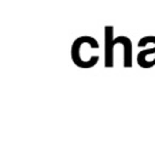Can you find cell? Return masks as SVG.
<instances>
[{
  "instance_id": "obj_1",
  "label": "cell",
  "mask_w": 155,
  "mask_h": 155,
  "mask_svg": "<svg viewBox=\"0 0 155 155\" xmlns=\"http://www.w3.org/2000/svg\"><path fill=\"white\" fill-rule=\"evenodd\" d=\"M115 30L113 25L104 27V67H114L115 47L121 46L122 48V65L125 68H131L133 65V45L128 36L119 35L115 36Z\"/></svg>"
},
{
  "instance_id": "obj_2",
  "label": "cell",
  "mask_w": 155,
  "mask_h": 155,
  "mask_svg": "<svg viewBox=\"0 0 155 155\" xmlns=\"http://www.w3.org/2000/svg\"><path fill=\"white\" fill-rule=\"evenodd\" d=\"M99 44L97 39L90 35L76 38L70 47V58L73 63L81 69H91L97 65L101 59Z\"/></svg>"
},
{
  "instance_id": "obj_3",
  "label": "cell",
  "mask_w": 155,
  "mask_h": 155,
  "mask_svg": "<svg viewBox=\"0 0 155 155\" xmlns=\"http://www.w3.org/2000/svg\"><path fill=\"white\" fill-rule=\"evenodd\" d=\"M137 46L140 48L144 47L137 53V64L144 69L155 67V35H147L140 38Z\"/></svg>"
},
{
  "instance_id": "obj_4",
  "label": "cell",
  "mask_w": 155,
  "mask_h": 155,
  "mask_svg": "<svg viewBox=\"0 0 155 155\" xmlns=\"http://www.w3.org/2000/svg\"><path fill=\"white\" fill-rule=\"evenodd\" d=\"M73 1H78V0H73Z\"/></svg>"
},
{
  "instance_id": "obj_5",
  "label": "cell",
  "mask_w": 155,
  "mask_h": 155,
  "mask_svg": "<svg viewBox=\"0 0 155 155\" xmlns=\"http://www.w3.org/2000/svg\"><path fill=\"white\" fill-rule=\"evenodd\" d=\"M139 1H144V0H139Z\"/></svg>"
},
{
  "instance_id": "obj_6",
  "label": "cell",
  "mask_w": 155,
  "mask_h": 155,
  "mask_svg": "<svg viewBox=\"0 0 155 155\" xmlns=\"http://www.w3.org/2000/svg\"><path fill=\"white\" fill-rule=\"evenodd\" d=\"M101 1H104V0H101Z\"/></svg>"
}]
</instances>
